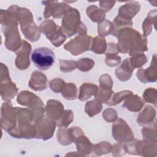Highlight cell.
Masks as SVG:
<instances>
[{
    "instance_id": "cell-1",
    "label": "cell",
    "mask_w": 157,
    "mask_h": 157,
    "mask_svg": "<svg viewBox=\"0 0 157 157\" xmlns=\"http://www.w3.org/2000/svg\"><path fill=\"white\" fill-rule=\"evenodd\" d=\"M114 36L118 39L117 47L119 52L129 53L131 56L148 50L146 37L134 29L128 27L121 28Z\"/></svg>"
},
{
    "instance_id": "cell-2",
    "label": "cell",
    "mask_w": 157,
    "mask_h": 157,
    "mask_svg": "<svg viewBox=\"0 0 157 157\" xmlns=\"http://www.w3.org/2000/svg\"><path fill=\"white\" fill-rule=\"evenodd\" d=\"M61 28L64 34L68 37L76 33L78 35H86V28L80 21L79 12L74 8H71L64 14Z\"/></svg>"
},
{
    "instance_id": "cell-3",
    "label": "cell",
    "mask_w": 157,
    "mask_h": 157,
    "mask_svg": "<svg viewBox=\"0 0 157 157\" xmlns=\"http://www.w3.org/2000/svg\"><path fill=\"white\" fill-rule=\"evenodd\" d=\"M2 26H5V28H2V31L6 37L5 45L6 48L16 53L22 44L18 32L17 20L15 18L9 19L2 23Z\"/></svg>"
},
{
    "instance_id": "cell-4",
    "label": "cell",
    "mask_w": 157,
    "mask_h": 157,
    "mask_svg": "<svg viewBox=\"0 0 157 157\" xmlns=\"http://www.w3.org/2000/svg\"><path fill=\"white\" fill-rule=\"evenodd\" d=\"M31 60L39 69L45 71L50 68L55 62V53L47 47H39L31 54Z\"/></svg>"
},
{
    "instance_id": "cell-5",
    "label": "cell",
    "mask_w": 157,
    "mask_h": 157,
    "mask_svg": "<svg viewBox=\"0 0 157 157\" xmlns=\"http://www.w3.org/2000/svg\"><path fill=\"white\" fill-rule=\"evenodd\" d=\"M18 92L15 84L12 82L6 66L1 63V93L2 99L9 101L13 99Z\"/></svg>"
},
{
    "instance_id": "cell-6",
    "label": "cell",
    "mask_w": 157,
    "mask_h": 157,
    "mask_svg": "<svg viewBox=\"0 0 157 157\" xmlns=\"http://www.w3.org/2000/svg\"><path fill=\"white\" fill-rule=\"evenodd\" d=\"M93 38L87 35H78L64 45V48L77 56L90 50Z\"/></svg>"
},
{
    "instance_id": "cell-7",
    "label": "cell",
    "mask_w": 157,
    "mask_h": 157,
    "mask_svg": "<svg viewBox=\"0 0 157 157\" xmlns=\"http://www.w3.org/2000/svg\"><path fill=\"white\" fill-rule=\"evenodd\" d=\"M112 136L119 144L126 143L134 139V134L126 122L119 118L112 124Z\"/></svg>"
},
{
    "instance_id": "cell-8",
    "label": "cell",
    "mask_w": 157,
    "mask_h": 157,
    "mask_svg": "<svg viewBox=\"0 0 157 157\" xmlns=\"http://www.w3.org/2000/svg\"><path fill=\"white\" fill-rule=\"evenodd\" d=\"M34 125L36 129L35 138L42 139L46 140L52 138L55 130L56 122L48 117H43L35 121Z\"/></svg>"
},
{
    "instance_id": "cell-9",
    "label": "cell",
    "mask_w": 157,
    "mask_h": 157,
    "mask_svg": "<svg viewBox=\"0 0 157 157\" xmlns=\"http://www.w3.org/2000/svg\"><path fill=\"white\" fill-rule=\"evenodd\" d=\"M1 127L9 131L16 127L17 113L15 107H13L10 102H4L1 107Z\"/></svg>"
},
{
    "instance_id": "cell-10",
    "label": "cell",
    "mask_w": 157,
    "mask_h": 157,
    "mask_svg": "<svg viewBox=\"0 0 157 157\" xmlns=\"http://www.w3.org/2000/svg\"><path fill=\"white\" fill-rule=\"evenodd\" d=\"M42 3L45 5L44 12V17L45 18H49L51 16L55 18H59L72 8L68 4L58 2V1H42Z\"/></svg>"
},
{
    "instance_id": "cell-11",
    "label": "cell",
    "mask_w": 157,
    "mask_h": 157,
    "mask_svg": "<svg viewBox=\"0 0 157 157\" xmlns=\"http://www.w3.org/2000/svg\"><path fill=\"white\" fill-rule=\"evenodd\" d=\"M17 102L22 105L28 106L31 110L44 107L40 98L28 91H21L17 97Z\"/></svg>"
},
{
    "instance_id": "cell-12",
    "label": "cell",
    "mask_w": 157,
    "mask_h": 157,
    "mask_svg": "<svg viewBox=\"0 0 157 157\" xmlns=\"http://www.w3.org/2000/svg\"><path fill=\"white\" fill-rule=\"evenodd\" d=\"M31 50V45L26 40H22V44L20 48L16 52L17 58L15 59V65L18 69H26L30 65L29 55Z\"/></svg>"
},
{
    "instance_id": "cell-13",
    "label": "cell",
    "mask_w": 157,
    "mask_h": 157,
    "mask_svg": "<svg viewBox=\"0 0 157 157\" xmlns=\"http://www.w3.org/2000/svg\"><path fill=\"white\" fill-rule=\"evenodd\" d=\"M134 155L140 156H156V143L151 142L148 140H139L134 139Z\"/></svg>"
},
{
    "instance_id": "cell-14",
    "label": "cell",
    "mask_w": 157,
    "mask_h": 157,
    "mask_svg": "<svg viewBox=\"0 0 157 157\" xmlns=\"http://www.w3.org/2000/svg\"><path fill=\"white\" fill-rule=\"evenodd\" d=\"M156 54H154L151 61L150 66L146 69H139L137 73L136 76L139 80L143 83L148 82H155L156 79Z\"/></svg>"
},
{
    "instance_id": "cell-15",
    "label": "cell",
    "mask_w": 157,
    "mask_h": 157,
    "mask_svg": "<svg viewBox=\"0 0 157 157\" xmlns=\"http://www.w3.org/2000/svg\"><path fill=\"white\" fill-rule=\"evenodd\" d=\"M9 134L15 138L32 139L36 137V129L34 124L17 126L10 130Z\"/></svg>"
},
{
    "instance_id": "cell-16",
    "label": "cell",
    "mask_w": 157,
    "mask_h": 157,
    "mask_svg": "<svg viewBox=\"0 0 157 157\" xmlns=\"http://www.w3.org/2000/svg\"><path fill=\"white\" fill-rule=\"evenodd\" d=\"M45 110L48 117L54 121H57L64 112V106L59 101L50 99L47 102Z\"/></svg>"
},
{
    "instance_id": "cell-17",
    "label": "cell",
    "mask_w": 157,
    "mask_h": 157,
    "mask_svg": "<svg viewBox=\"0 0 157 157\" xmlns=\"http://www.w3.org/2000/svg\"><path fill=\"white\" fill-rule=\"evenodd\" d=\"M140 9V6L139 2L130 1L126 2L123 6H121L118 10V15L127 20H131Z\"/></svg>"
},
{
    "instance_id": "cell-18",
    "label": "cell",
    "mask_w": 157,
    "mask_h": 157,
    "mask_svg": "<svg viewBox=\"0 0 157 157\" xmlns=\"http://www.w3.org/2000/svg\"><path fill=\"white\" fill-rule=\"evenodd\" d=\"M156 111L151 105H147L144 110L139 115L137 119L138 124L140 126H151L156 124Z\"/></svg>"
},
{
    "instance_id": "cell-19",
    "label": "cell",
    "mask_w": 157,
    "mask_h": 157,
    "mask_svg": "<svg viewBox=\"0 0 157 157\" xmlns=\"http://www.w3.org/2000/svg\"><path fill=\"white\" fill-rule=\"evenodd\" d=\"M47 81L45 74L36 71L32 73L28 86L34 91H42L47 87Z\"/></svg>"
},
{
    "instance_id": "cell-20",
    "label": "cell",
    "mask_w": 157,
    "mask_h": 157,
    "mask_svg": "<svg viewBox=\"0 0 157 157\" xmlns=\"http://www.w3.org/2000/svg\"><path fill=\"white\" fill-rule=\"evenodd\" d=\"M134 71L133 67L131 65L129 58L125 59L115 69L116 77L122 82L128 80L132 75Z\"/></svg>"
},
{
    "instance_id": "cell-21",
    "label": "cell",
    "mask_w": 157,
    "mask_h": 157,
    "mask_svg": "<svg viewBox=\"0 0 157 157\" xmlns=\"http://www.w3.org/2000/svg\"><path fill=\"white\" fill-rule=\"evenodd\" d=\"M15 110L18 126L30 124L34 121L33 113L29 109L15 107Z\"/></svg>"
},
{
    "instance_id": "cell-22",
    "label": "cell",
    "mask_w": 157,
    "mask_h": 157,
    "mask_svg": "<svg viewBox=\"0 0 157 157\" xmlns=\"http://www.w3.org/2000/svg\"><path fill=\"white\" fill-rule=\"evenodd\" d=\"M99 88L96 85L85 83H83L79 89L78 99L81 101H85L90 99L92 96H96L98 92Z\"/></svg>"
},
{
    "instance_id": "cell-23",
    "label": "cell",
    "mask_w": 157,
    "mask_h": 157,
    "mask_svg": "<svg viewBox=\"0 0 157 157\" xmlns=\"http://www.w3.org/2000/svg\"><path fill=\"white\" fill-rule=\"evenodd\" d=\"M74 142L76 144L77 152L82 156H87L92 151L93 145L84 134L78 136Z\"/></svg>"
},
{
    "instance_id": "cell-24",
    "label": "cell",
    "mask_w": 157,
    "mask_h": 157,
    "mask_svg": "<svg viewBox=\"0 0 157 157\" xmlns=\"http://www.w3.org/2000/svg\"><path fill=\"white\" fill-rule=\"evenodd\" d=\"M144 105V102L137 95H131L124 101L123 106L128 110L133 112L140 111Z\"/></svg>"
},
{
    "instance_id": "cell-25",
    "label": "cell",
    "mask_w": 157,
    "mask_h": 157,
    "mask_svg": "<svg viewBox=\"0 0 157 157\" xmlns=\"http://www.w3.org/2000/svg\"><path fill=\"white\" fill-rule=\"evenodd\" d=\"M56 136L58 141L63 145H67L74 142V137L71 128H59Z\"/></svg>"
},
{
    "instance_id": "cell-26",
    "label": "cell",
    "mask_w": 157,
    "mask_h": 157,
    "mask_svg": "<svg viewBox=\"0 0 157 157\" xmlns=\"http://www.w3.org/2000/svg\"><path fill=\"white\" fill-rule=\"evenodd\" d=\"M21 30L25 37L31 42L37 41L40 37V30L34 22Z\"/></svg>"
},
{
    "instance_id": "cell-27",
    "label": "cell",
    "mask_w": 157,
    "mask_h": 157,
    "mask_svg": "<svg viewBox=\"0 0 157 157\" xmlns=\"http://www.w3.org/2000/svg\"><path fill=\"white\" fill-rule=\"evenodd\" d=\"M59 27V26H57L53 20H46L40 24L39 29L45 35L47 38L49 39L57 31Z\"/></svg>"
},
{
    "instance_id": "cell-28",
    "label": "cell",
    "mask_w": 157,
    "mask_h": 157,
    "mask_svg": "<svg viewBox=\"0 0 157 157\" xmlns=\"http://www.w3.org/2000/svg\"><path fill=\"white\" fill-rule=\"evenodd\" d=\"M107 47L105 39L102 36H98L92 39L90 50L97 54H102L106 51Z\"/></svg>"
},
{
    "instance_id": "cell-29",
    "label": "cell",
    "mask_w": 157,
    "mask_h": 157,
    "mask_svg": "<svg viewBox=\"0 0 157 157\" xmlns=\"http://www.w3.org/2000/svg\"><path fill=\"white\" fill-rule=\"evenodd\" d=\"M86 14L92 21L99 23L105 18V12L94 5L90 6L86 9Z\"/></svg>"
},
{
    "instance_id": "cell-30",
    "label": "cell",
    "mask_w": 157,
    "mask_h": 157,
    "mask_svg": "<svg viewBox=\"0 0 157 157\" xmlns=\"http://www.w3.org/2000/svg\"><path fill=\"white\" fill-rule=\"evenodd\" d=\"M156 10L154 9L151 10L145 19L142 24V28L144 29V36L145 37L148 36L152 30V25L154 26L156 24Z\"/></svg>"
},
{
    "instance_id": "cell-31",
    "label": "cell",
    "mask_w": 157,
    "mask_h": 157,
    "mask_svg": "<svg viewBox=\"0 0 157 157\" xmlns=\"http://www.w3.org/2000/svg\"><path fill=\"white\" fill-rule=\"evenodd\" d=\"M102 107V102L95 98L86 103L85 105V111L90 117H93L101 112Z\"/></svg>"
},
{
    "instance_id": "cell-32",
    "label": "cell",
    "mask_w": 157,
    "mask_h": 157,
    "mask_svg": "<svg viewBox=\"0 0 157 157\" xmlns=\"http://www.w3.org/2000/svg\"><path fill=\"white\" fill-rule=\"evenodd\" d=\"M113 81L111 77L107 74L102 75L99 78V88L98 91L103 93H109L112 92V88Z\"/></svg>"
},
{
    "instance_id": "cell-33",
    "label": "cell",
    "mask_w": 157,
    "mask_h": 157,
    "mask_svg": "<svg viewBox=\"0 0 157 157\" xmlns=\"http://www.w3.org/2000/svg\"><path fill=\"white\" fill-rule=\"evenodd\" d=\"M133 94V93L129 90H124L120 91L118 93H113L111 98L107 102V104L109 105H115L119 104L121 101L124 100L126 98H129Z\"/></svg>"
},
{
    "instance_id": "cell-34",
    "label": "cell",
    "mask_w": 157,
    "mask_h": 157,
    "mask_svg": "<svg viewBox=\"0 0 157 157\" xmlns=\"http://www.w3.org/2000/svg\"><path fill=\"white\" fill-rule=\"evenodd\" d=\"M77 89L75 85L73 83H67L65 84L61 94L63 97L67 100H74L77 98Z\"/></svg>"
},
{
    "instance_id": "cell-35",
    "label": "cell",
    "mask_w": 157,
    "mask_h": 157,
    "mask_svg": "<svg viewBox=\"0 0 157 157\" xmlns=\"http://www.w3.org/2000/svg\"><path fill=\"white\" fill-rule=\"evenodd\" d=\"M114 29L113 23L108 20H104L98 25V32L101 36H106L112 34Z\"/></svg>"
},
{
    "instance_id": "cell-36",
    "label": "cell",
    "mask_w": 157,
    "mask_h": 157,
    "mask_svg": "<svg viewBox=\"0 0 157 157\" xmlns=\"http://www.w3.org/2000/svg\"><path fill=\"white\" fill-rule=\"evenodd\" d=\"M74 120V113L71 110L64 111L61 118L56 122V126L59 128H67Z\"/></svg>"
},
{
    "instance_id": "cell-37",
    "label": "cell",
    "mask_w": 157,
    "mask_h": 157,
    "mask_svg": "<svg viewBox=\"0 0 157 157\" xmlns=\"http://www.w3.org/2000/svg\"><path fill=\"white\" fill-rule=\"evenodd\" d=\"M129 61L131 65L134 69L143 66L148 61V59L144 53H139L132 55L131 58H129Z\"/></svg>"
},
{
    "instance_id": "cell-38",
    "label": "cell",
    "mask_w": 157,
    "mask_h": 157,
    "mask_svg": "<svg viewBox=\"0 0 157 157\" xmlns=\"http://www.w3.org/2000/svg\"><path fill=\"white\" fill-rule=\"evenodd\" d=\"M145 140L151 142L156 143V124L151 126H145L141 130Z\"/></svg>"
},
{
    "instance_id": "cell-39",
    "label": "cell",
    "mask_w": 157,
    "mask_h": 157,
    "mask_svg": "<svg viewBox=\"0 0 157 157\" xmlns=\"http://www.w3.org/2000/svg\"><path fill=\"white\" fill-rule=\"evenodd\" d=\"M112 149L111 145L107 142H101L99 144L93 145V150L96 155L106 154L110 151Z\"/></svg>"
},
{
    "instance_id": "cell-40",
    "label": "cell",
    "mask_w": 157,
    "mask_h": 157,
    "mask_svg": "<svg viewBox=\"0 0 157 157\" xmlns=\"http://www.w3.org/2000/svg\"><path fill=\"white\" fill-rule=\"evenodd\" d=\"M77 68L82 72H87L91 70L94 65V61L90 58H81L76 62Z\"/></svg>"
},
{
    "instance_id": "cell-41",
    "label": "cell",
    "mask_w": 157,
    "mask_h": 157,
    "mask_svg": "<svg viewBox=\"0 0 157 157\" xmlns=\"http://www.w3.org/2000/svg\"><path fill=\"white\" fill-rule=\"evenodd\" d=\"M60 65V71L64 73H67L74 71L77 67L76 62L72 60L59 59Z\"/></svg>"
},
{
    "instance_id": "cell-42",
    "label": "cell",
    "mask_w": 157,
    "mask_h": 157,
    "mask_svg": "<svg viewBox=\"0 0 157 157\" xmlns=\"http://www.w3.org/2000/svg\"><path fill=\"white\" fill-rule=\"evenodd\" d=\"M65 84L66 83L61 78H56L50 81V88L54 93H58L62 91Z\"/></svg>"
},
{
    "instance_id": "cell-43",
    "label": "cell",
    "mask_w": 157,
    "mask_h": 157,
    "mask_svg": "<svg viewBox=\"0 0 157 157\" xmlns=\"http://www.w3.org/2000/svg\"><path fill=\"white\" fill-rule=\"evenodd\" d=\"M143 98L144 100L150 103H153L155 105L156 104V90L155 88H149L144 93Z\"/></svg>"
},
{
    "instance_id": "cell-44",
    "label": "cell",
    "mask_w": 157,
    "mask_h": 157,
    "mask_svg": "<svg viewBox=\"0 0 157 157\" xmlns=\"http://www.w3.org/2000/svg\"><path fill=\"white\" fill-rule=\"evenodd\" d=\"M105 62L107 66L109 67H114L118 65L121 62V57L117 55H105Z\"/></svg>"
},
{
    "instance_id": "cell-45",
    "label": "cell",
    "mask_w": 157,
    "mask_h": 157,
    "mask_svg": "<svg viewBox=\"0 0 157 157\" xmlns=\"http://www.w3.org/2000/svg\"><path fill=\"white\" fill-rule=\"evenodd\" d=\"M102 116L104 119L108 122H113L117 118L116 111L112 109H107L105 110Z\"/></svg>"
},
{
    "instance_id": "cell-46",
    "label": "cell",
    "mask_w": 157,
    "mask_h": 157,
    "mask_svg": "<svg viewBox=\"0 0 157 157\" xmlns=\"http://www.w3.org/2000/svg\"><path fill=\"white\" fill-rule=\"evenodd\" d=\"M115 1H99V6L101 9L105 12L109 11L115 4Z\"/></svg>"
},
{
    "instance_id": "cell-47",
    "label": "cell",
    "mask_w": 157,
    "mask_h": 157,
    "mask_svg": "<svg viewBox=\"0 0 157 157\" xmlns=\"http://www.w3.org/2000/svg\"><path fill=\"white\" fill-rule=\"evenodd\" d=\"M117 44L115 43H109L107 47V52L105 55H117L118 53Z\"/></svg>"
}]
</instances>
